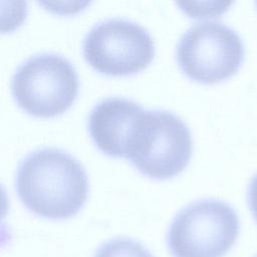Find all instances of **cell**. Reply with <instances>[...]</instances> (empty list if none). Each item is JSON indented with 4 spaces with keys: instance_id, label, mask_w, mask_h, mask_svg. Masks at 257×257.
<instances>
[{
    "instance_id": "1",
    "label": "cell",
    "mask_w": 257,
    "mask_h": 257,
    "mask_svg": "<svg viewBox=\"0 0 257 257\" xmlns=\"http://www.w3.org/2000/svg\"><path fill=\"white\" fill-rule=\"evenodd\" d=\"M15 188L32 213L48 219H67L85 203L88 180L74 157L59 149L42 148L20 161Z\"/></svg>"
},
{
    "instance_id": "6",
    "label": "cell",
    "mask_w": 257,
    "mask_h": 257,
    "mask_svg": "<svg viewBox=\"0 0 257 257\" xmlns=\"http://www.w3.org/2000/svg\"><path fill=\"white\" fill-rule=\"evenodd\" d=\"M82 51L85 60L99 72L127 75L148 66L155 44L145 27L116 17L94 24L83 38Z\"/></svg>"
},
{
    "instance_id": "4",
    "label": "cell",
    "mask_w": 257,
    "mask_h": 257,
    "mask_svg": "<svg viewBox=\"0 0 257 257\" xmlns=\"http://www.w3.org/2000/svg\"><path fill=\"white\" fill-rule=\"evenodd\" d=\"M191 155V133L180 116L165 109H145L127 158L140 172L171 178L184 170Z\"/></svg>"
},
{
    "instance_id": "2",
    "label": "cell",
    "mask_w": 257,
    "mask_h": 257,
    "mask_svg": "<svg viewBox=\"0 0 257 257\" xmlns=\"http://www.w3.org/2000/svg\"><path fill=\"white\" fill-rule=\"evenodd\" d=\"M239 217L228 203L201 199L181 209L172 220L167 244L174 257H223L234 245Z\"/></svg>"
},
{
    "instance_id": "7",
    "label": "cell",
    "mask_w": 257,
    "mask_h": 257,
    "mask_svg": "<svg viewBox=\"0 0 257 257\" xmlns=\"http://www.w3.org/2000/svg\"><path fill=\"white\" fill-rule=\"evenodd\" d=\"M144 110L138 102L126 97L110 96L98 101L87 120L89 135L96 147L108 156L127 159Z\"/></svg>"
},
{
    "instance_id": "8",
    "label": "cell",
    "mask_w": 257,
    "mask_h": 257,
    "mask_svg": "<svg viewBox=\"0 0 257 257\" xmlns=\"http://www.w3.org/2000/svg\"><path fill=\"white\" fill-rule=\"evenodd\" d=\"M94 257H153L140 243L128 238H114L102 244Z\"/></svg>"
},
{
    "instance_id": "3",
    "label": "cell",
    "mask_w": 257,
    "mask_h": 257,
    "mask_svg": "<svg viewBox=\"0 0 257 257\" xmlns=\"http://www.w3.org/2000/svg\"><path fill=\"white\" fill-rule=\"evenodd\" d=\"M17 104L29 114L50 117L75 100L78 77L72 63L56 53H38L23 61L11 79Z\"/></svg>"
},
{
    "instance_id": "9",
    "label": "cell",
    "mask_w": 257,
    "mask_h": 257,
    "mask_svg": "<svg viewBox=\"0 0 257 257\" xmlns=\"http://www.w3.org/2000/svg\"><path fill=\"white\" fill-rule=\"evenodd\" d=\"M247 201L249 209L257 222V173L252 177L247 191Z\"/></svg>"
},
{
    "instance_id": "5",
    "label": "cell",
    "mask_w": 257,
    "mask_h": 257,
    "mask_svg": "<svg viewBox=\"0 0 257 257\" xmlns=\"http://www.w3.org/2000/svg\"><path fill=\"white\" fill-rule=\"evenodd\" d=\"M177 60L192 79L213 83L235 74L244 59L240 35L219 21H203L190 26L177 44Z\"/></svg>"
},
{
    "instance_id": "10",
    "label": "cell",
    "mask_w": 257,
    "mask_h": 257,
    "mask_svg": "<svg viewBox=\"0 0 257 257\" xmlns=\"http://www.w3.org/2000/svg\"><path fill=\"white\" fill-rule=\"evenodd\" d=\"M256 257H257V256H256Z\"/></svg>"
}]
</instances>
